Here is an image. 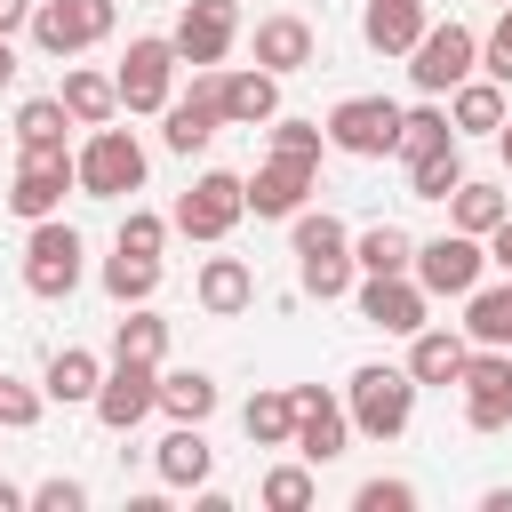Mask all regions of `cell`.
Masks as SVG:
<instances>
[{
    "label": "cell",
    "mask_w": 512,
    "mask_h": 512,
    "mask_svg": "<svg viewBox=\"0 0 512 512\" xmlns=\"http://www.w3.org/2000/svg\"><path fill=\"white\" fill-rule=\"evenodd\" d=\"M456 184H464V136L424 152V160H408V200H448Z\"/></svg>",
    "instance_id": "33"
},
{
    "label": "cell",
    "mask_w": 512,
    "mask_h": 512,
    "mask_svg": "<svg viewBox=\"0 0 512 512\" xmlns=\"http://www.w3.org/2000/svg\"><path fill=\"white\" fill-rule=\"evenodd\" d=\"M64 128H72L64 96H24L16 104V152H64Z\"/></svg>",
    "instance_id": "30"
},
{
    "label": "cell",
    "mask_w": 512,
    "mask_h": 512,
    "mask_svg": "<svg viewBox=\"0 0 512 512\" xmlns=\"http://www.w3.org/2000/svg\"><path fill=\"white\" fill-rule=\"evenodd\" d=\"M480 248H488V264H496V272H512V216H504V224H496Z\"/></svg>",
    "instance_id": "45"
},
{
    "label": "cell",
    "mask_w": 512,
    "mask_h": 512,
    "mask_svg": "<svg viewBox=\"0 0 512 512\" xmlns=\"http://www.w3.org/2000/svg\"><path fill=\"white\" fill-rule=\"evenodd\" d=\"M296 392V456L304 464H336L344 456V440H352V416H344V400L328 392V384H288Z\"/></svg>",
    "instance_id": "15"
},
{
    "label": "cell",
    "mask_w": 512,
    "mask_h": 512,
    "mask_svg": "<svg viewBox=\"0 0 512 512\" xmlns=\"http://www.w3.org/2000/svg\"><path fill=\"white\" fill-rule=\"evenodd\" d=\"M56 96H64V112H72V128H104V120H120V88H112V72L72 64Z\"/></svg>",
    "instance_id": "25"
},
{
    "label": "cell",
    "mask_w": 512,
    "mask_h": 512,
    "mask_svg": "<svg viewBox=\"0 0 512 512\" xmlns=\"http://www.w3.org/2000/svg\"><path fill=\"white\" fill-rule=\"evenodd\" d=\"M112 352H120V360H152V368H160V360H168V320H160L152 304H128V320L112 328Z\"/></svg>",
    "instance_id": "35"
},
{
    "label": "cell",
    "mask_w": 512,
    "mask_h": 512,
    "mask_svg": "<svg viewBox=\"0 0 512 512\" xmlns=\"http://www.w3.org/2000/svg\"><path fill=\"white\" fill-rule=\"evenodd\" d=\"M160 408L176 424H208L216 416V376L208 368H160Z\"/></svg>",
    "instance_id": "29"
},
{
    "label": "cell",
    "mask_w": 512,
    "mask_h": 512,
    "mask_svg": "<svg viewBox=\"0 0 512 512\" xmlns=\"http://www.w3.org/2000/svg\"><path fill=\"white\" fill-rule=\"evenodd\" d=\"M472 72H480V32L456 24V16H448V24H424V40L408 48V80H416L424 96H448V88L472 80Z\"/></svg>",
    "instance_id": "6"
},
{
    "label": "cell",
    "mask_w": 512,
    "mask_h": 512,
    "mask_svg": "<svg viewBox=\"0 0 512 512\" xmlns=\"http://www.w3.org/2000/svg\"><path fill=\"white\" fill-rule=\"evenodd\" d=\"M24 504H32V512H80V504H88V488L56 472V480H40V488H24Z\"/></svg>",
    "instance_id": "42"
},
{
    "label": "cell",
    "mask_w": 512,
    "mask_h": 512,
    "mask_svg": "<svg viewBox=\"0 0 512 512\" xmlns=\"http://www.w3.org/2000/svg\"><path fill=\"white\" fill-rule=\"evenodd\" d=\"M448 128H456V136H496V128H504V80H488V72L456 80V88H448Z\"/></svg>",
    "instance_id": "23"
},
{
    "label": "cell",
    "mask_w": 512,
    "mask_h": 512,
    "mask_svg": "<svg viewBox=\"0 0 512 512\" xmlns=\"http://www.w3.org/2000/svg\"><path fill=\"white\" fill-rule=\"evenodd\" d=\"M152 472H160V488H208V472H216V448L200 440V424H176V432L152 448Z\"/></svg>",
    "instance_id": "21"
},
{
    "label": "cell",
    "mask_w": 512,
    "mask_h": 512,
    "mask_svg": "<svg viewBox=\"0 0 512 512\" xmlns=\"http://www.w3.org/2000/svg\"><path fill=\"white\" fill-rule=\"evenodd\" d=\"M80 256H88V248H80V232H72L64 216H40V224L24 232V288H32V296H48V304H56V296H72V288H80V272H88Z\"/></svg>",
    "instance_id": "7"
},
{
    "label": "cell",
    "mask_w": 512,
    "mask_h": 512,
    "mask_svg": "<svg viewBox=\"0 0 512 512\" xmlns=\"http://www.w3.org/2000/svg\"><path fill=\"white\" fill-rule=\"evenodd\" d=\"M32 24V0H0V40H16Z\"/></svg>",
    "instance_id": "46"
},
{
    "label": "cell",
    "mask_w": 512,
    "mask_h": 512,
    "mask_svg": "<svg viewBox=\"0 0 512 512\" xmlns=\"http://www.w3.org/2000/svg\"><path fill=\"white\" fill-rule=\"evenodd\" d=\"M0 512H24V488L16 480H0Z\"/></svg>",
    "instance_id": "48"
},
{
    "label": "cell",
    "mask_w": 512,
    "mask_h": 512,
    "mask_svg": "<svg viewBox=\"0 0 512 512\" xmlns=\"http://www.w3.org/2000/svg\"><path fill=\"white\" fill-rule=\"evenodd\" d=\"M408 272H416L424 296H456V304H464V296L480 288V272H488V248L448 224L440 240H416V264H408Z\"/></svg>",
    "instance_id": "8"
},
{
    "label": "cell",
    "mask_w": 512,
    "mask_h": 512,
    "mask_svg": "<svg viewBox=\"0 0 512 512\" xmlns=\"http://www.w3.org/2000/svg\"><path fill=\"white\" fill-rule=\"evenodd\" d=\"M112 88H120V112H160L176 96V40L136 32L128 56H120V72H112Z\"/></svg>",
    "instance_id": "9"
},
{
    "label": "cell",
    "mask_w": 512,
    "mask_h": 512,
    "mask_svg": "<svg viewBox=\"0 0 512 512\" xmlns=\"http://www.w3.org/2000/svg\"><path fill=\"white\" fill-rule=\"evenodd\" d=\"M288 232H296V280H304V296H320V304L352 296V280H360V264H352V232H344L328 208H296Z\"/></svg>",
    "instance_id": "1"
},
{
    "label": "cell",
    "mask_w": 512,
    "mask_h": 512,
    "mask_svg": "<svg viewBox=\"0 0 512 512\" xmlns=\"http://www.w3.org/2000/svg\"><path fill=\"white\" fill-rule=\"evenodd\" d=\"M88 408H96V424H104V432H136V424L160 408V368H152V360H120V352H112V368H104V384H96V400H88Z\"/></svg>",
    "instance_id": "11"
},
{
    "label": "cell",
    "mask_w": 512,
    "mask_h": 512,
    "mask_svg": "<svg viewBox=\"0 0 512 512\" xmlns=\"http://www.w3.org/2000/svg\"><path fill=\"white\" fill-rule=\"evenodd\" d=\"M0 88H16V40H0Z\"/></svg>",
    "instance_id": "47"
},
{
    "label": "cell",
    "mask_w": 512,
    "mask_h": 512,
    "mask_svg": "<svg viewBox=\"0 0 512 512\" xmlns=\"http://www.w3.org/2000/svg\"><path fill=\"white\" fill-rule=\"evenodd\" d=\"M240 184H248V216L288 224V216L304 208V192L320 184V168H304V160H280V152H272V160H264L256 176H240Z\"/></svg>",
    "instance_id": "17"
},
{
    "label": "cell",
    "mask_w": 512,
    "mask_h": 512,
    "mask_svg": "<svg viewBox=\"0 0 512 512\" xmlns=\"http://www.w3.org/2000/svg\"><path fill=\"white\" fill-rule=\"evenodd\" d=\"M72 176H80L88 200H128V192H144V144L104 120V128H88V144L72 152Z\"/></svg>",
    "instance_id": "4"
},
{
    "label": "cell",
    "mask_w": 512,
    "mask_h": 512,
    "mask_svg": "<svg viewBox=\"0 0 512 512\" xmlns=\"http://www.w3.org/2000/svg\"><path fill=\"white\" fill-rule=\"evenodd\" d=\"M344 416H352V432H368V440H400V432L416 424V376H408V368H384V360L352 368Z\"/></svg>",
    "instance_id": "2"
},
{
    "label": "cell",
    "mask_w": 512,
    "mask_h": 512,
    "mask_svg": "<svg viewBox=\"0 0 512 512\" xmlns=\"http://www.w3.org/2000/svg\"><path fill=\"white\" fill-rule=\"evenodd\" d=\"M248 216V184L232 176V168H208V176H192V192L176 200V216H168V232H184V240H232V224Z\"/></svg>",
    "instance_id": "5"
},
{
    "label": "cell",
    "mask_w": 512,
    "mask_h": 512,
    "mask_svg": "<svg viewBox=\"0 0 512 512\" xmlns=\"http://www.w3.org/2000/svg\"><path fill=\"white\" fill-rule=\"evenodd\" d=\"M464 344L512 352V272H504L496 288H472V296H464Z\"/></svg>",
    "instance_id": "27"
},
{
    "label": "cell",
    "mask_w": 512,
    "mask_h": 512,
    "mask_svg": "<svg viewBox=\"0 0 512 512\" xmlns=\"http://www.w3.org/2000/svg\"><path fill=\"white\" fill-rule=\"evenodd\" d=\"M104 296L128 312V304H152L160 296V256H128V248H112L104 256Z\"/></svg>",
    "instance_id": "31"
},
{
    "label": "cell",
    "mask_w": 512,
    "mask_h": 512,
    "mask_svg": "<svg viewBox=\"0 0 512 512\" xmlns=\"http://www.w3.org/2000/svg\"><path fill=\"white\" fill-rule=\"evenodd\" d=\"M176 64H192V72H216L224 56H232V40H240V8L232 0H184V16H176Z\"/></svg>",
    "instance_id": "14"
},
{
    "label": "cell",
    "mask_w": 512,
    "mask_h": 512,
    "mask_svg": "<svg viewBox=\"0 0 512 512\" xmlns=\"http://www.w3.org/2000/svg\"><path fill=\"white\" fill-rule=\"evenodd\" d=\"M312 48H320V40H312V24H304V16H288V8L256 24V64H264V72H280V80H288V72H304V64H312Z\"/></svg>",
    "instance_id": "22"
},
{
    "label": "cell",
    "mask_w": 512,
    "mask_h": 512,
    "mask_svg": "<svg viewBox=\"0 0 512 512\" xmlns=\"http://www.w3.org/2000/svg\"><path fill=\"white\" fill-rule=\"evenodd\" d=\"M480 72H488V80H512V0L496 8V32L480 40Z\"/></svg>",
    "instance_id": "41"
},
{
    "label": "cell",
    "mask_w": 512,
    "mask_h": 512,
    "mask_svg": "<svg viewBox=\"0 0 512 512\" xmlns=\"http://www.w3.org/2000/svg\"><path fill=\"white\" fill-rule=\"evenodd\" d=\"M464 424L472 432H504L512 424V392H464Z\"/></svg>",
    "instance_id": "44"
},
{
    "label": "cell",
    "mask_w": 512,
    "mask_h": 512,
    "mask_svg": "<svg viewBox=\"0 0 512 512\" xmlns=\"http://www.w3.org/2000/svg\"><path fill=\"white\" fill-rule=\"evenodd\" d=\"M496 8H504V0H496Z\"/></svg>",
    "instance_id": "50"
},
{
    "label": "cell",
    "mask_w": 512,
    "mask_h": 512,
    "mask_svg": "<svg viewBox=\"0 0 512 512\" xmlns=\"http://www.w3.org/2000/svg\"><path fill=\"white\" fill-rule=\"evenodd\" d=\"M264 128H272V152H280V160L320 168V152H328V128H320V120H280V112H272Z\"/></svg>",
    "instance_id": "38"
},
{
    "label": "cell",
    "mask_w": 512,
    "mask_h": 512,
    "mask_svg": "<svg viewBox=\"0 0 512 512\" xmlns=\"http://www.w3.org/2000/svg\"><path fill=\"white\" fill-rule=\"evenodd\" d=\"M96 384H104V360H96V352H80V344L48 352V376H40V392H48V400L88 408V400H96Z\"/></svg>",
    "instance_id": "26"
},
{
    "label": "cell",
    "mask_w": 512,
    "mask_h": 512,
    "mask_svg": "<svg viewBox=\"0 0 512 512\" xmlns=\"http://www.w3.org/2000/svg\"><path fill=\"white\" fill-rule=\"evenodd\" d=\"M352 304H360V320L384 328V336H416L424 312H432V296L416 288V272H360V280H352Z\"/></svg>",
    "instance_id": "10"
},
{
    "label": "cell",
    "mask_w": 512,
    "mask_h": 512,
    "mask_svg": "<svg viewBox=\"0 0 512 512\" xmlns=\"http://www.w3.org/2000/svg\"><path fill=\"white\" fill-rule=\"evenodd\" d=\"M112 248H128V256H160V248H168V216H152V208H128Z\"/></svg>",
    "instance_id": "40"
},
{
    "label": "cell",
    "mask_w": 512,
    "mask_h": 512,
    "mask_svg": "<svg viewBox=\"0 0 512 512\" xmlns=\"http://www.w3.org/2000/svg\"><path fill=\"white\" fill-rule=\"evenodd\" d=\"M160 120H168V128H160V144H168V152H184V160H192V152H208V136L224 128L216 72H192V96H168V104H160Z\"/></svg>",
    "instance_id": "16"
},
{
    "label": "cell",
    "mask_w": 512,
    "mask_h": 512,
    "mask_svg": "<svg viewBox=\"0 0 512 512\" xmlns=\"http://www.w3.org/2000/svg\"><path fill=\"white\" fill-rule=\"evenodd\" d=\"M240 424H248V440H256V448H288V440H296V392H288V384L256 392V400L240 408Z\"/></svg>",
    "instance_id": "32"
},
{
    "label": "cell",
    "mask_w": 512,
    "mask_h": 512,
    "mask_svg": "<svg viewBox=\"0 0 512 512\" xmlns=\"http://www.w3.org/2000/svg\"><path fill=\"white\" fill-rule=\"evenodd\" d=\"M64 192H80V176H72V152H16L8 208H16L24 224H40V216H64Z\"/></svg>",
    "instance_id": "13"
},
{
    "label": "cell",
    "mask_w": 512,
    "mask_h": 512,
    "mask_svg": "<svg viewBox=\"0 0 512 512\" xmlns=\"http://www.w3.org/2000/svg\"><path fill=\"white\" fill-rule=\"evenodd\" d=\"M352 504H360V512H408V504H416V488H408V480H360V488H352Z\"/></svg>",
    "instance_id": "43"
},
{
    "label": "cell",
    "mask_w": 512,
    "mask_h": 512,
    "mask_svg": "<svg viewBox=\"0 0 512 512\" xmlns=\"http://www.w3.org/2000/svg\"><path fill=\"white\" fill-rule=\"evenodd\" d=\"M328 144L352 152V160H384V152L400 144V104H392V96H344V104L328 112Z\"/></svg>",
    "instance_id": "12"
},
{
    "label": "cell",
    "mask_w": 512,
    "mask_h": 512,
    "mask_svg": "<svg viewBox=\"0 0 512 512\" xmlns=\"http://www.w3.org/2000/svg\"><path fill=\"white\" fill-rule=\"evenodd\" d=\"M216 104H224V128H264L280 112V72H264V64L216 72Z\"/></svg>",
    "instance_id": "18"
},
{
    "label": "cell",
    "mask_w": 512,
    "mask_h": 512,
    "mask_svg": "<svg viewBox=\"0 0 512 512\" xmlns=\"http://www.w3.org/2000/svg\"><path fill=\"white\" fill-rule=\"evenodd\" d=\"M440 144H456V128H448V112H440V104L400 112V144H392V152H400V168H408V160H424V152H440Z\"/></svg>",
    "instance_id": "36"
},
{
    "label": "cell",
    "mask_w": 512,
    "mask_h": 512,
    "mask_svg": "<svg viewBox=\"0 0 512 512\" xmlns=\"http://www.w3.org/2000/svg\"><path fill=\"white\" fill-rule=\"evenodd\" d=\"M112 24H120V0H32V40H40V56H88V48H104L112 40Z\"/></svg>",
    "instance_id": "3"
},
{
    "label": "cell",
    "mask_w": 512,
    "mask_h": 512,
    "mask_svg": "<svg viewBox=\"0 0 512 512\" xmlns=\"http://www.w3.org/2000/svg\"><path fill=\"white\" fill-rule=\"evenodd\" d=\"M352 264L360 272H408L416 264V240L400 224H368V232H352Z\"/></svg>",
    "instance_id": "34"
},
{
    "label": "cell",
    "mask_w": 512,
    "mask_h": 512,
    "mask_svg": "<svg viewBox=\"0 0 512 512\" xmlns=\"http://www.w3.org/2000/svg\"><path fill=\"white\" fill-rule=\"evenodd\" d=\"M40 408H48V392H40V384L0 376V432H32V424H40Z\"/></svg>",
    "instance_id": "39"
},
{
    "label": "cell",
    "mask_w": 512,
    "mask_h": 512,
    "mask_svg": "<svg viewBox=\"0 0 512 512\" xmlns=\"http://www.w3.org/2000/svg\"><path fill=\"white\" fill-rule=\"evenodd\" d=\"M192 296H200V312H208V320H232V312H248V304H256V272H248L240 256H208V264H200V280H192Z\"/></svg>",
    "instance_id": "20"
},
{
    "label": "cell",
    "mask_w": 512,
    "mask_h": 512,
    "mask_svg": "<svg viewBox=\"0 0 512 512\" xmlns=\"http://www.w3.org/2000/svg\"><path fill=\"white\" fill-rule=\"evenodd\" d=\"M464 352H472L464 328H432V320H424V328L408 336V376H416V392H424V384H456Z\"/></svg>",
    "instance_id": "24"
},
{
    "label": "cell",
    "mask_w": 512,
    "mask_h": 512,
    "mask_svg": "<svg viewBox=\"0 0 512 512\" xmlns=\"http://www.w3.org/2000/svg\"><path fill=\"white\" fill-rule=\"evenodd\" d=\"M256 496H264V512H312L320 480H312V464H272V472L256 480Z\"/></svg>",
    "instance_id": "37"
},
{
    "label": "cell",
    "mask_w": 512,
    "mask_h": 512,
    "mask_svg": "<svg viewBox=\"0 0 512 512\" xmlns=\"http://www.w3.org/2000/svg\"><path fill=\"white\" fill-rule=\"evenodd\" d=\"M424 24H432L424 0H368V8H360V40H368L376 56H408V48L424 40Z\"/></svg>",
    "instance_id": "19"
},
{
    "label": "cell",
    "mask_w": 512,
    "mask_h": 512,
    "mask_svg": "<svg viewBox=\"0 0 512 512\" xmlns=\"http://www.w3.org/2000/svg\"><path fill=\"white\" fill-rule=\"evenodd\" d=\"M440 208H448V224H456V232H472V240H488V232L512 216V200H504L496 184H472V176H464V184H456Z\"/></svg>",
    "instance_id": "28"
},
{
    "label": "cell",
    "mask_w": 512,
    "mask_h": 512,
    "mask_svg": "<svg viewBox=\"0 0 512 512\" xmlns=\"http://www.w3.org/2000/svg\"><path fill=\"white\" fill-rule=\"evenodd\" d=\"M496 152H504V168H512V112H504V128H496Z\"/></svg>",
    "instance_id": "49"
}]
</instances>
